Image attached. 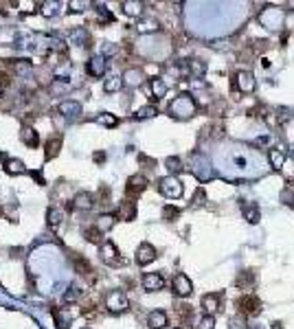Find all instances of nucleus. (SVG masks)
<instances>
[{
    "mask_svg": "<svg viewBox=\"0 0 294 329\" xmlns=\"http://www.w3.org/2000/svg\"><path fill=\"white\" fill-rule=\"evenodd\" d=\"M165 165H167V169L171 171V176H174V174H178V171L182 169V163H180V158H176V156H171V158H167V160H165Z\"/></svg>",
    "mask_w": 294,
    "mask_h": 329,
    "instance_id": "ea45409f",
    "label": "nucleus"
},
{
    "mask_svg": "<svg viewBox=\"0 0 294 329\" xmlns=\"http://www.w3.org/2000/svg\"><path fill=\"white\" fill-rule=\"evenodd\" d=\"M204 197H206L204 189H197V191H196V197H194V202H196V204H202V202H204Z\"/></svg>",
    "mask_w": 294,
    "mask_h": 329,
    "instance_id": "8fccbe9b",
    "label": "nucleus"
},
{
    "mask_svg": "<svg viewBox=\"0 0 294 329\" xmlns=\"http://www.w3.org/2000/svg\"><path fill=\"white\" fill-rule=\"evenodd\" d=\"M20 141H22L27 147H38L40 145V136H38V132H35L31 125H22V130H20Z\"/></svg>",
    "mask_w": 294,
    "mask_h": 329,
    "instance_id": "f8f14e48",
    "label": "nucleus"
},
{
    "mask_svg": "<svg viewBox=\"0 0 294 329\" xmlns=\"http://www.w3.org/2000/svg\"><path fill=\"white\" fill-rule=\"evenodd\" d=\"M231 329H246L244 316H235V318H231Z\"/></svg>",
    "mask_w": 294,
    "mask_h": 329,
    "instance_id": "c03bdc74",
    "label": "nucleus"
},
{
    "mask_svg": "<svg viewBox=\"0 0 294 329\" xmlns=\"http://www.w3.org/2000/svg\"><path fill=\"white\" fill-rule=\"evenodd\" d=\"M31 70H33V64L29 62V59H18V62H16V73L22 75V77L31 75Z\"/></svg>",
    "mask_w": 294,
    "mask_h": 329,
    "instance_id": "f704fd0d",
    "label": "nucleus"
},
{
    "mask_svg": "<svg viewBox=\"0 0 294 329\" xmlns=\"http://www.w3.org/2000/svg\"><path fill=\"white\" fill-rule=\"evenodd\" d=\"M151 93H154V99H163L167 94V84L163 79H151Z\"/></svg>",
    "mask_w": 294,
    "mask_h": 329,
    "instance_id": "7c9ffc66",
    "label": "nucleus"
},
{
    "mask_svg": "<svg viewBox=\"0 0 294 329\" xmlns=\"http://www.w3.org/2000/svg\"><path fill=\"white\" fill-rule=\"evenodd\" d=\"M248 329H266L261 325V323H252V325H248Z\"/></svg>",
    "mask_w": 294,
    "mask_h": 329,
    "instance_id": "603ef678",
    "label": "nucleus"
},
{
    "mask_svg": "<svg viewBox=\"0 0 294 329\" xmlns=\"http://www.w3.org/2000/svg\"><path fill=\"white\" fill-rule=\"evenodd\" d=\"M59 145H62V136H55V139H49V143H47V158H53V156H57Z\"/></svg>",
    "mask_w": 294,
    "mask_h": 329,
    "instance_id": "473e14b6",
    "label": "nucleus"
},
{
    "mask_svg": "<svg viewBox=\"0 0 294 329\" xmlns=\"http://www.w3.org/2000/svg\"><path fill=\"white\" fill-rule=\"evenodd\" d=\"M237 88H240L242 93H252V90H255V79H252V75L246 73V70H240V73H237Z\"/></svg>",
    "mask_w": 294,
    "mask_h": 329,
    "instance_id": "dca6fc26",
    "label": "nucleus"
},
{
    "mask_svg": "<svg viewBox=\"0 0 294 329\" xmlns=\"http://www.w3.org/2000/svg\"><path fill=\"white\" fill-rule=\"evenodd\" d=\"M156 259V248L151 244H141L139 248H136V263L139 266H147V263H151Z\"/></svg>",
    "mask_w": 294,
    "mask_h": 329,
    "instance_id": "6e6552de",
    "label": "nucleus"
},
{
    "mask_svg": "<svg viewBox=\"0 0 294 329\" xmlns=\"http://www.w3.org/2000/svg\"><path fill=\"white\" fill-rule=\"evenodd\" d=\"M272 143V139H270V136H259V139H255V145H257V147H266V145H270Z\"/></svg>",
    "mask_w": 294,
    "mask_h": 329,
    "instance_id": "49530a36",
    "label": "nucleus"
},
{
    "mask_svg": "<svg viewBox=\"0 0 294 329\" xmlns=\"http://www.w3.org/2000/svg\"><path fill=\"white\" fill-rule=\"evenodd\" d=\"M68 42L75 47H86L88 44V31L84 27H75L68 31Z\"/></svg>",
    "mask_w": 294,
    "mask_h": 329,
    "instance_id": "2eb2a0df",
    "label": "nucleus"
},
{
    "mask_svg": "<svg viewBox=\"0 0 294 329\" xmlns=\"http://www.w3.org/2000/svg\"><path fill=\"white\" fill-rule=\"evenodd\" d=\"M62 220H64L62 209H57V206H50V209L47 211V224L50 226V229H57V226L62 224Z\"/></svg>",
    "mask_w": 294,
    "mask_h": 329,
    "instance_id": "4be33fe9",
    "label": "nucleus"
},
{
    "mask_svg": "<svg viewBox=\"0 0 294 329\" xmlns=\"http://www.w3.org/2000/svg\"><path fill=\"white\" fill-rule=\"evenodd\" d=\"M217 305H220V298H217V294H206L204 298H202V307H204L206 316H213V314L217 312Z\"/></svg>",
    "mask_w": 294,
    "mask_h": 329,
    "instance_id": "5701e85b",
    "label": "nucleus"
},
{
    "mask_svg": "<svg viewBox=\"0 0 294 329\" xmlns=\"http://www.w3.org/2000/svg\"><path fill=\"white\" fill-rule=\"evenodd\" d=\"M50 316H53L57 329H68V325L73 323V314L68 310H64V307H53V310H50Z\"/></svg>",
    "mask_w": 294,
    "mask_h": 329,
    "instance_id": "1a4fd4ad",
    "label": "nucleus"
},
{
    "mask_svg": "<svg viewBox=\"0 0 294 329\" xmlns=\"http://www.w3.org/2000/svg\"><path fill=\"white\" fill-rule=\"evenodd\" d=\"M79 296H82V290L77 285H68V290L64 292V303H75Z\"/></svg>",
    "mask_w": 294,
    "mask_h": 329,
    "instance_id": "e433bc0d",
    "label": "nucleus"
},
{
    "mask_svg": "<svg viewBox=\"0 0 294 329\" xmlns=\"http://www.w3.org/2000/svg\"><path fill=\"white\" fill-rule=\"evenodd\" d=\"M213 327H215V318H213V316H202L196 329H213Z\"/></svg>",
    "mask_w": 294,
    "mask_h": 329,
    "instance_id": "a19ab883",
    "label": "nucleus"
},
{
    "mask_svg": "<svg viewBox=\"0 0 294 329\" xmlns=\"http://www.w3.org/2000/svg\"><path fill=\"white\" fill-rule=\"evenodd\" d=\"M86 239H88V241H99V231L97 229L86 231Z\"/></svg>",
    "mask_w": 294,
    "mask_h": 329,
    "instance_id": "de8ad7c7",
    "label": "nucleus"
},
{
    "mask_svg": "<svg viewBox=\"0 0 294 329\" xmlns=\"http://www.w3.org/2000/svg\"><path fill=\"white\" fill-rule=\"evenodd\" d=\"M147 325H149L151 329H163L167 325V314L163 310L149 312V316H147Z\"/></svg>",
    "mask_w": 294,
    "mask_h": 329,
    "instance_id": "f3484780",
    "label": "nucleus"
},
{
    "mask_svg": "<svg viewBox=\"0 0 294 329\" xmlns=\"http://www.w3.org/2000/svg\"><path fill=\"white\" fill-rule=\"evenodd\" d=\"M105 68H108V62H105L103 55H93L88 59V64H86V70H88L90 77H103Z\"/></svg>",
    "mask_w": 294,
    "mask_h": 329,
    "instance_id": "39448f33",
    "label": "nucleus"
},
{
    "mask_svg": "<svg viewBox=\"0 0 294 329\" xmlns=\"http://www.w3.org/2000/svg\"><path fill=\"white\" fill-rule=\"evenodd\" d=\"M187 70H189V75L194 79H200V77H204V73H206V64L202 62V59H189V62H187Z\"/></svg>",
    "mask_w": 294,
    "mask_h": 329,
    "instance_id": "aec40b11",
    "label": "nucleus"
},
{
    "mask_svg": "<svg viewBox=\"0 0 294 329\" xmlns=\"http://www.w3.org/2000/svg\"><path fill=\"white\" fill-rule=\"evenodd\" d=\"M57 112L64 116V119H77L79 114H82V103L79 101H70L66 99L62 103L57 105Z\"/></svg>",
    "mask_w": 294,
    "mask_h": 329,
    "instance_id": "423d86ee",
    "label": "nucleus"
},
{
    "mask_svg": "<svg viewBox=\"0 0 294 329\" xmlns=\"http://www.w3.org/2000/svg\"><path fill=\"white\" fill-rule=\"evenodd\" d=\"M123 11L128 13V16H132V18L141 16V13H143V2H139V0H125Z\"/></svg>",
    "mask_w": 294,
    "mask_h": 329,
    "instance_id": "393cba45",
    "label": "nucleus"
},
{
    "mask_svg": "<svg viewBox=\"0 0 294 329\" xmlns=\"http://www.w3.org/2000/svg\"><path fill=\"white\" fill-rule=\"evenodd\" d=\"M0 158L4 160V171H7L9 176H22V174H27V167H24L22 160H18V158H7L4 154H0Z\"/></svg>",
    "mask_w": 294,
    "mask_h": 329,
    "instance_id": "9b49d317",
    "label": "nucleus"
},
{
    "mask_svg": "<svg viewBox=\"0 0 294 329\" xmlns=\"http://www.w3.org/2000/svg\"><path fill=\"white\" fill-rule=\"evenodd\" d=\"M240 305L244 307L246 314H252V316H255V314H259V310H261V307H259V301H257L255 296H244V298L240 301Z\"/></svg>",
    "mask_w": 294,
    "mask_h": 329,
    "instance_id": "b1692460",
    "label": "nucleus"
},
{
    "mask_svg": "<svg viewBox=\"0 0 294 329\" xmlns=\"http://www.w3.org/2000/svg\"><path fill=\"white\" fill-rule=\"evenodd\" d=\"M259 20H261V24H266L268 29H277V27H281V22H283V13L279 11V9H275V7H270V9H266V11L259 16Z\"/></svg>",
    "mask_w": 294,
    "mask_h": 329,
    "instance_id": "0eeeda50",
    "label": "nucleus"
},
{
    "mask_svg": "<svg viewBox=\"0 0 294 329\" xmlns=\"http://www.w3.org/2000/svg\"><path fill=\"white\" fill-rule=\"evenodd\" d=\"M242 209H244V217L246 222H250V224H257L259 222V209H257L255 204H242Z\"/></svg>",
    "mask_w": 294,
    "mask_h": 329,
    "instance_id": "c756f323",
    "label": "nucleus"
},
{
    "mask_svg": "<svg viewBox=\"0 0 294 329\" xmlns=\"http://www.w3.org/2000/svg\"><path fill=\"white\" fill-rule=\"evenodd\" d=\"M121 88H123V79H121L119 75H110V77L105 79V84H103L105 93H119Z\"/></svg>",
    "mask_w": 294,
    "mask_h": 329,
    "instance_id": "cd10ccee",
    "label": "nucleus"
},
{
    "mask_svg": "<svg viewBox=\"0 0 294 329\" xmlns=\"http://www.w3.org/2000/svg\"><path fill=\"white\" fill-rule=\"evenodd\" d=\"M145 185H147L145 176H132V178L128 180V195H136V193H141V191L145 189Z\"/></svg>",
    "mask_w": 294,
    "mask_h": 329,
    "instance_id": "412c9836",
    "label": "nucleus"
},
{
    "mask_svg": "<svg viewBox=\"0 0 294 329\" xmlns=\"http://www.w3.org/2000/svg\"><path fill=\"white\" fill-rule=\"evenodd\" d=\"M70 73H73V66H70V64H64V66H57V68L53 70V77L57 79V82H68V79H70Z\"/></svg>",
    "mask_w": 294,
    "mask_h": 329,
    "instance_id": "c85d7f7f",
    "label": "nucleus"
},
{
    "mask_svg": "<svg viewBox=\"0 0 294 329\" xmlns=\"http://www.w3.org/2000/svg\"><path fill=\"white\" fill-rule=\"evenodd\" d=\"M99 252H101V259H103L105 263H114L116 257H119V250H116V246L112 244V241H103Z\"/></svg>",
    "mask_w": 294,
    "mask_h": 329,
    "instance_id": "6ab92c4d",
    "label": "nucleus"
},
{
    "mask_svg": "<svg viewBox=\"0 0 294 329\" xmlns=\"http://www.w3.org/2000/svg\"><path fill=\"white\" fill-rule=\"evenodd\" d=\"M114 220H116L114 215H101L99 220H97V231H99V233L110 231V229L114 226Z\"/></svg>",
    "mask_w": 294,
    "mask_h": 329,
    "instance_id": "2f4dec72",
    "label": "nucleus"
},
{
    "mask_svg": "<svg viewBox=\"0 0 294 329\" xmlns=\"http://www.w3.org/2000/svg\"><path fill=\"white\" fill-rule=\"evenodd\" d=\"M75 268H77V272H82V275H84V272H88V270H90V266L82 259V257H77V259H75Z\"/></svg>",
    "mask_w": 294,
    "mask_h": 329,
    "instance_id": "a18cd8bd",
    "label": "nucleus"
},
{
    "mask_svg": "<svg viewBox=\"0 0 294 329\" xmlns=\"http://www.w3.org/2000/svg\"><path fill=\"white\" fill-rule=\"evenodd\" d=\"M194 174H196V178L200 182H206V180H211L213 176H215V171H213L209 158H206L204 154H196L194 156Z\"/></svg>",
    "mask_w": 294,
    "mask_h": 329,
    "instance_id": "7ed1b4c3",
    "label": "nucleus"
},
{
    "mask_svg": "<svg viewBox=\"0 0 294 329\" xmlns=\"http://www.w3.org/2000/svg\"><path fill=\"white\" fill-rule=\"evenodd\" d=\"M105 307H108V312H112V314H121L130 307V301H128V296H125V292L112 290L108 296H105Z\"/></svg>",
    "mask_w": 294,
    "mask_h": 329,
    "instance_id": "20e7f679",
    "label": "nucleus"
},
{
    "mask_svg": "<svg viewBox=\"0 0 294 329\" xmlns=\"http://www.w3.org/2000/svg\"><path fill=\"white\" fill-rule=\"evenodd\" d=\"M114 53H116V47H112V44L103 47V57H105V55H114Z\"/></svg>",
    "mask_w": 294,
    "mask_h": 329,
    "instance_id": "3c124183",
    "label": "nucleus"
},
{
    "mask_svg": "<svg viewBox=\"0 0 294 329\" xmlns=\"http://www.w3.org/2000/svg\"><path fill=\"white\" fill-rule=\"evenodd\" d=\"M95 121H97L99 125H105V128H114V125L119 123V119H116L114 114H108V112H101Z\"/></svg>",
    "mask_w": 294,
    "mask_h": 329,
    "instance_id": "72a5a7b5",
    "label": "nucleus"
},
{
    "mask_svg": "<svg viewBox=\"0 0 294 329\" xmlns=\"http://www.w3.org/2000/svg\"><path fill=\"white\" fill-rule=\"evenodd\" d=\"M268 158H270V167L272 169H283V163H286V154H283L281 149H270V154H268Z\"/></svg>",
    "mask_w": 294,
    "mask_h": 329,
    "instance_id": "bb28decb",
    "label": "nucleus"
},
{
    "mask_svg": "<svg viewBox=\"0 0 294 329\" xmlns=\"http://www.w3.org/2000/svg\"><path fill=\"white\" fill-rule=\"evenodd\" d=\"M86 7H90V2H77V0H73V2H68V11L77 13V11H84Z\"/></svg>",
    "mask_w": 294,
    "mask_h": 329,
    "instance_id": "37998d69",
    "label": "nucleus"
},
{
    "mask_svg": "<svg viewBox=\"0 0 294 329\" xmlns=\"http://www.w3.org/2000/svg\"><path fill=\"white\" fill-rule=\"evenodd\" d=\"M290 154H292V156H294V147H292V151H290Z\"/></svg>",
    "mask_w": 294,
    "mask_h": 329,
    "instance_id": "6e6d98bb",
    "label": "nucleus"
},
{
    "mask_svg": "<svg viewBox=\"0 0 294 329\" xmlns=\"http://www.w3.org/2000/svg\"><path fill=\"white\" fill-rule=\"evenodd\" d=\"M158 29H160V24L156 22V20H151V18L141 20V22L136 24V31H139V33H156Z\"/></svg>",
    "mask_w": 294,
    "mask_h": 329,
    "instance_id": "a878e982",
    "label": "nucleus"
},
{
    "mask_svg": "<svg viewBox=\"0 0 294 329\" xmlns=\"http://www.w3.org/2000/svg\"><path fill=\"white\" fill-rule=\"evenodd\" d=\"M0 94H2V84H0Z\"/></svg>",
    "mask_w": 294,
    "mask_h": 329,
    "instance_id": "5fc2aeb1",
    "label": "nucleus"
},
{
    "mask_svg": "<svg viewBox=\"0 0 294 329\" xmlns=\"http://www.w3.org/2000/svg\"><path fill=\"white\" fill-rule=\"evenodd\" d=\"M169 112L174 116H178V119H189V116L196 114V101L191 94H180V97H176L174 101L169 103Z\"/></svg>",
    "mask_w": 294,
    "mask_h": 329,
    "instance_id": "f257e3e1",
    "label": "nucleus"
},
{
    "mask_svg": "<svg viewBox=\"0 0 294 329\" xmlns=\"http://www.w3.org/2000/svg\"><path fill=\"white\" fill-rule=\"evenodd\" d=\"M84 329H88V327H84Z\"/></svg>",
    "mask_w": 294,
    "mask_h": 329,
    "instance_id": "4d7b16f0",
    "label": "nucleus"
},
{
    "mask_svg": "<svg viewBox=\"0 0 294 329\" xmlns=\"http://www.w3.org/2000/svg\"><path fill=\"white\" fill-rule=\"evenodd\" d=\"M158 191H160V193H163L165 197H171V200H176V197L182 195L185 187H182V182L176 178V176H167V178H160V180H158Z\"/></svg>",
    "mask_w": 294,
    "mask_h": 329,
    "instance_id": "f03ea898",
    "label": "nucleus"
},
{
    "mask_svg": "<svg viewBox=\"0 0 294 329\" xmlns=\"http://www.w3.org/2000/svg\"><path fill=\"white\" fill-rule=\"evenodd\" d=\"M40 7H42V16H44V18H53L55 13H57V7H59V4H57V2H50V0H49V2H42Z\"/></svg>",
    "mask_w": 294,
    "mask_h": 329,
    "instance_id": "4c0bfd02",
    "label": "nucleus"
},
{
    "mask_svg": "<svg viewBox=\"0 0 294 329\" xmlns=\"http://www.w3.org/2000/svg\"><path fill=\"white\" fill-rule=\"evenodd\" d=\"M134 215H136V209H134V204H132V202H125V204H121L119 217H123V220H134Z\"/></svg>",
    "mask_w": 294,
    "mask_h": 329,
    "instance_id": "c9c22d12",
    "label": "nucleus"
},
{
    "mask_svg": "<svg viewBox=\"0 0 294 329\" xmlns=\"http://www.w3.org/2000/svg\"><path fill=\"white\" fill-rule=\"evenodd\" d=\"M176 215H178V209H174V206H165V220H174Z\"/></svg>",
    "mask_w": 294,
    "mask_h": 329,
    "instance_id": "09e8293b",
    "label": "nucleus"
},
{
    "mask_svg": "<svg viewBox=\"0 0 294 329\" xmlns=\"http://www.w3.org/2000/svg\"><path fill=\"white\" fill-rule=\"evenodd\" d=\"M272 329H281V323H275V325H272Z\"/></svg>",
    "mask_w": 294,
    "mask_h": 329,
    "instance_id": "864d4df0",
    "label": "nucleus"
},
{
    "mask_svg": "<svg viewBox=\"0 0 294 329\" xmlns=\"http://www.w3.org/2000/svg\"><path fill=\"white\" fill-rule=\"evenodd\" d=\"M143 287L147 292H158L165 287V279L158 275V272H147L143 277Z\"/></svg>",
    "mask_w": 294,
    "mask_h": 329,
    "instance_id": "9d476101",
    "label": "nucleus"
},
{
    "mask_svg": "<svg viewBox=\"0 0 294 329\" xmlns=\"http://www.w3.org/2000/svg\"><path fill=\"white\" fill-rule=\"evenodd\" d=\"M97 13H99V20L101 22H112V13L108 11V9H103V4H97Z\"/></svg>",
    "mask_w": 294,
    "mask_h": 329,
    "instance_id": "79ce46f5",
    "label": "nucleus"
},
{
    "mask_svg": "<svg viewBox=\"0 0 294 329\" xmlns=\"http://www.w3.org/2000/svg\"><path fill=\"white\" fill-rule=\"evenodd\" d=\"M134 116H136L139 121H143V119H151V116H156V108H154V105H145V108H141Z\"/></svg>",
    "mask_w": 294,
    "mask_h": 329,
    "instance_id": "58836bf2",
    "label": "nucleus"
},
{
    "mask_svg": "<svg viewBox=\"0 0 294 329\" xmlns=\"http://www.w3.org/2000/svg\"><path fill=\"white\" fill-rule=\"evenodd\" d=\"M73 209H77V211H90L95 206V197L90 195V193H86V191H82V193H77L73 197Z\"/></svg>",
    "mask_w": 294,
    "mask_h": 329,
    "instance_id": "4468645a",
    "label": "nucleus"
},
{
    "mask_svg": "<svg viewBox=\"0 0 294 329\" xmlns=\"http://www.w3.org/2000/svg\"><path fill=\"white\" fill-rule=\"evenodd\" d=\"M191 290H194V285H191L189 277H187V275H176V279H174V292H176V294H178V296H189Z\"/></svg>",
    "mask_w": 294,
    "mask_h": 329,
    "instance_id": "ddd939ff",
    "label": "nucleus"
},
{
    "mask_svg": "<svg viewBox=\"0 0 294 329\" xmlns=\"http://www.w3.org/2000/svg\"><path fill=\"white\" fill-rule=\"evenodd\" d=\"M121 79H123V84H128V86H132V88H136V86L143 84V70L130 68V70H125Z\"/></svg>",
    "mask_w": 294,
    "mask_h": 329,
    "instance_id": "a211bd4d",
    "label": "nucleus"
}]
</instances>
